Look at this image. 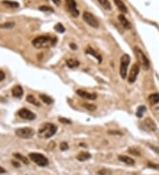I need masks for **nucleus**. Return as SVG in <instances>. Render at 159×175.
<instances>
[{
  "instance_id": "obj_7",
  "label": "nucleus",
  "mask_w": 159,
  "mask_h": 175,
  "mask_svg": "<svg viewBox=\"0 0 159 175\" xmlns=\"http://www.w3.org/2000/svg\"><path fill=\"white\" fill-rule=\"evenodd\" d=\"M84 21L89 24L90 27L94 28H97L99 27V22L98 20H96V18L91 14L89 11H84L83 13V16H82Z\"/></svg>"
},
{
  "instance_id": "obj_5",
  "label": "nucleus",
  "mask_w": 159,
  "mask_h": 175,
  "mask_svg": "<svg viewBox=\"0 0 159 175\" xmlns=\"http://www.w3.org/2000/svg\"><path fill=\"white\" fill-rule=\"evenodd\" d=\"M29 158L34 163H35L36 165H38L39 166H42V167L47 166L49 165V161L46 158V157H44L43 155L39 154V153H30Z\"/></svg>"
},
{
  "instance_id": "obj_13",
  "label": "nucleus",
  "mask_w": 159,
  "mask_h": 175,
  "mask_svg": "<svg viewBox=\"0 0 159 175\" xmlns=\"http://www.w3.org/2000/svg\"><path fill=\"white\" fill-rule=\"evenodd\" d=\"M118 20H119V22H120V24L123 26L126 29H130V28H132L131 23L129 22V20H128L124 15H122V14L118 15Z\"/></svg>"
},
{
  "instance_id": "obj_24",
  "label": "nucleus",
  "mask_w": 159,
  "mask_h": 175,
  "mask_svg": "<svg viewBox=\"0 0 159 175\" xmlns=\"http://www.w3.org/2000/svg\"><path fill=\"white\" fill-rule=\"evenodd\" d=\"M14 157H15L17 159H19V160L22 161V162L24 163V164H26V165H28V164H29V161H28V159L26 157L22 156L21 154H18V153H16V154H14Z\"/></svg>"
},
{
  "instance_id": "obj_28",
  "label": "nucleus",
  "mask_w": 159,
  "mask_h": 175,
  "mask_svg": "<svg viewBox=\"0 0 159 175\" xmlns=\"http://www.w3.org/2000/svg\"><path fill=\"white\" fill-rule=\"evenodd\" d=\"M54 28H55V30L58 31V33H64V32L66 31L65 27H64L62 24H60V23H58V24L54 27Z\"/></svg>"
},
{
  "instance_id": "obj_14",
  "label": "nucleus",
  "mask_w": 159,
  "mask_h": 175,
  "mask_svg": "<svg viewBox=\"0 0 159 175\" xmlns=\"http://www.w3.org/2000/svg\"><path fill=\"white\" fill-rule=\"evenodd\" d=\"M12 94L16 98H21L23 96V89L20 86H15L12 89Z\"/></svg>"
},
{
  "instance_id": "obj_3",
  "label": "nucleus",
  "mask_w": 159,
  "mask_h": 175,
  "mask_svg": "<svg viewBox=\"0 0 159 175\" xmlns=\"http://www.w3.org/2000/svg\"><path fill=\"white\" fill-rule=\"evenodd\" d=\"M134 53H135V56L137 57L138 61L140 62V64L141 65V66L145 69V70H148L150 66V60L149 58L146 57V55L144 54V52L139 48V47H134L133 49Z\"/></svg>"
},
{
  "instance_id": "obj_25",
  "label": "nucleus",
  "mask_w": 159,
  "mask_h": 175,
  "mask_svg": "<svg viewBox=\"0 0 159 175\" xmlns=\"http://www.w3.org/2000/svg\"><path fill=\"white\" fill-rule=\"evenodd\" d=\"M27 101L28 102V103H32V104H35V105H39V103L37 102V100L35 99V97H34V96H32V95H28V97H27Z\"/></svg>"
},
{
  "instance_id": "obj_36",
  "label": "nucleus",
  "mask_w": 159,
  "mask_h": 175,
  "mask_svg": "<svg viewBox=\"0 0 159 175\" xmlns=\"http://www.w3.org/2000/svg\"><path fill=\"white\" fill-rule=\"evenodd\" d=\"M109 134H119V135H122V134L120 132H114V131H109L108 132Z\"/></svg>"
},
{
  "instance_id": "obj_16",
  "label": "nucleus",
  "mask_w": 159,
  "mask_h": 175,
  "mask_svg": "<svg viewBox=\"0 0 159 175\" xmlns=\"http://www.w3.org/2000/svg\"><path fill=\"white\" fill-rule=\"evenodd\" d=\"M118 160H120L121 162L125 163V164H127L128 166H133L134 164H135V161L127 156H118Z\"/></svg>"
},
{
  "instance_id": "obj_15",
  "label": "nucleus",
  "mask_w": 159,
  "mask_h": 175,
  "mask_svg": "<svg viewBox=\"0 0 159 175\" xmlns=\"http://www.w3.org/2000/svg\"><path fill=\"white\" fill-rule=\"evenodd\" d=\"M113 2L115 3L116 6L118 7V9L123 14H127V7L126 6V5L123 3L122 0H113Z\"/></svg>"
},
{
  "instance_id": "obj_17",
  "label": "nucleus",
  "mask_w": 159,
  "mask_h": 175,
  "mask_svg": "<svg viewBox=\"0 0 159 175\" xmlns=\"http://www.w3.org/2000/svg\"><path fill=\"white\" fill-rule=\"evenodd\" d=\"M91 157V155L88 152H84V151H82V152L79 153L76 157V158L81 161V162H83V161H87L89 160V158Z\"/></svg>"
},
{
  "instance_id": "obj_4",
  "label": "nucleus",
  "mask_w": 159,
  "mask_h": 175,
  "mask_svg": "<svg viewBox=\"0 0 159 175\" xmlns=\"http://www.w3.org/2000/svg\"><path fill=\"white\" fill-rule=\"evenodd\" d=\"M129 63H130V56L128 54H124L120 58V67H119V74L122 79H126L127 77Z\"/></svg>"
},
{
  "instance_id": "obj_31",
  "label": "nucleus",
  "mask_w": 159,
  "mask_h": 175,
  "mask_svg": "<svg viewBox=\"0 0 159 175\" xmlns=\"http://www.w3.org/2000/svg\"><path fill=\"white\" fill-rule=\"evenodd\" d=\"M68 148H69V146H68V144L66 143H62L60 144V149L62 151H65V150L68 149Z\"/></svg>"
},
{
  "instance_id": "obj_32",
  "label": "nucleus",
  "mask_w": 159,
  "mask_h": 175,
  "mask_svg": "<svg viewBox=\"0 0 159 175\" xmlns=\"http://www.w3.org/2000/svg\"><path fill=\"white\" fill-rule=\"evenodd\" d=\"M58 121L61 122V123H64V124H71V120H68V119H65V118H59L58 119Z\"/></svg>"
},
{
  "instance_id": "obj_22",
  "label": "nucleus",
  "mask_w": 159,
  "mask_h": 175,
  "mask_svg": "<svg viewBox=\"0 0 159 175\" xmlns=\"http://www.w3.org/2000/svg\"><path fill=\"white\" fill-rule=\"evenodd\" d=\"M5 5H7L9 7H13V8H17L20 6L19 3L15 2V1H10V0H4L2 2Z\"/></svg>"
},
{
  "instance_id": "obj_11",
  "label": "nucleus",
  "mask_w": 159,
  "mask_h": 175,
  "mask_svg": "<svg viewBox=\"0 0 159 175\" xmlns=\"http://www.w3.org/2000/svg\"><path fill=\"white\" fill-rule=\"evenodd\" d=\"M139 72H140V66L138 64H134L131 69V72H130V74H129V77H128V81L130 83H133L134 81L136 80L137 79V76L139 74Z\"/></svg>"
},
{
  "instance_id": "obj_26",
  "label": "nucleus",
  "mask_w": 159,
  "mask_h": 175,
  "mask_svg": "<svg viewBox=\"0 0 159 175\" xmlns=\"http://www.w3.org/2000/svg\"><path fill=\"white\" fill-rule=\"evenodd\" d=\"M15 25L14 22H5L3 24H0V28H12Z\"/></svg>"
},
{
  "instance_id": "obj_6",
  "label": "nucleus",
  "mask_w": 159,
  "mask_h": 175,
  "mask_svg": "<svg viewBox=\"0 0 159 175\" xmlns=\"http://www.w3.org/2000/svg\"><path fill=\"white\" fill-rule=\"evenodd\" d=\"M15 134L21 139H30L34 136L35 131L31 127H22L15 130Z\"/></svg>"
},
{
  "instance_id": "obj_38",
  "label": "nucleus",
  "mask_w": 159,
  "mask_h": 175,
  "mask_svg": "<svg viewBox=\"0 0 159 175\" xmlns=\"http://www.w3.org/2000/svg\"><path fill=\"white\" fill-rule=\"evenodd\" d=\"M6 172V171L3 168V167H1L0 166V174H2V173H5Z\"/></svg>"
},
{
  "instance_id": "obj_21",
  "label": "nucleus",
  "mask_w": 159,
  "mask_h": 175,
  "mask_svg": "<svg viewBox=\"0 0 159 175\" xmlns=\"http://www.w3.org/2000/svg\"><path fill=\"white\" fill-rule=\"evenodd\" d=\"M86 53L94 56V57L96 58V59H98V60H99V62H102V57H101L98 53H97V52H95L93 49H91V48H88V49L86 50Z\"/></svg>"
},
{
  "instance_id": "obj_18",
  "label": "nucleus",
  "mask_w": 159,
  "mask_h": 175,
  "mask_svg": "<svg viewBox=\"0 0 159 175\" xmlns=\"http://www.w3.org/2000/svg\"><path fill=\"white\" fill-rule=\"evenodd\" d=\"M148 100L151 104L158 103H159V94H158V93H153V94L150 95Z\"/></svg>"
},
{
  "instance_id": "obj_39",
  "label": "nucleus",
  "mask_w": 159,
  "mask_h": 175,
  "mask_svg": "<svg viewBox=\"0 0 159 175\" xmlns=\"http://www.w3.org/2000/svg\"><path fill=\"white\" fill-rule=\"evenodd\" d=\"M12 163H13L14 165H15L14 166H16V167H19V166H20V164H18V163H15L14 161H13V162H12Z\"/></svg>"
},
{
  "instance_id": "obj_20",
  "label": "nucleus",
  "mask_w": 159,
  "mask_h": 175,
  "mask_svg": "<svg viewBox=\"0 0 159 175\" xmlns=\"http://www.w3.org/2000/svg\"><path fill=\"white\" fill-rule=\"evenodd\" d=\"M97 2H98L105 10H107V11L112 10V5L109 2V0H97Z\"/></svg>"
},
{
  "instance_id": "obj_33",
  "label": "nucleus",
  "mask_w": 159,
  "mask_h": 175,
  "mask_svg": "<svg viewBox=\"0 0 159 175\" xmlns=\"http://www.w3.org/2000/svg\"><path fill=\"white\" fill-rule=\"evenodd\" d=\"M148 166L150 167V168H154V169H157V170H159V166L158 165H155V164H150L148 165Z\"/></svg>"
},
{
  "instance_id": "obj_1",
  "label": "nucleus",
  "mask_w": 159,
  "mask_h": 175,
  "mask_svg": "<svg viewBox=\"0 0 159 175\" xmlns=\"http://www.w3.org/2000/svg\"><path fill=\"white\" fill-rule=\"evenodd\" d=\"M57 43L56 37H50L46 36H41L33 40L32 44L36 49H46L54 46Z\"/></svg>"
},
{
  "instance_id": "obj_19",
  "label": "nucleus",
  "mask_w": 159,
  "mask_h": 175,
  "mask_svg": "<svg viewBox=\"0 0 159 175\" xmlns=\"http://www.w3.org/2000/svg\"><path fill=\"white\" fill-rule=\"evenodd\" d=\"M80 65V62L76 59H73V58H70V59L66 60V66L70 68H75L78 67Z\"/></svg>"
},
{
  "instance_id": "obj_37",
  "label": "nucleus",
  "mask_w": 159,
  "mask_h": 175,
  "mask_svg": "<svg viewBox=\"0 0 159 175\" xmlns=\"http://www.w3.org/2000/svg\"><path fill=\"white\" fill-rule=\"evenodd\" d=\"M70 47H71L72 50H76V49H77V46H76V44H74V43H71V44H70Z\"/></svg>"
},
{
  "instance_id": "obj_12",
  "label": "nucleus",
  "mask_w": 159,
  "mask_h": 175,
  "mask_svg": "<svg viewBox=\"0 0 159 175\" xmlns=\"http://www.w3.org/2000/svg\"><path fill=\"white\" fill-rule=\"evenodd\" d=\"M77 95L82 98L85 99H89V100H95L96 98V95L95 94H91V93H89L87 91H84L81 89L77 90Z\"/></svg>"
},
{
  "instance_id": "obj_2",
  "label": "nucleus",
  "mask_w": 159,
  "mask_h": 175,
  "mask_svg": "<svg viewBox=\"0 0 159 175\" xmlns=\"http://www.w3.org/2000/svg\"><path fill=\"white\" fill-rule=\"evenodd\" d=\"M57 132V126L51 123H44L38 130V136L43 139H48L53 136Z\"/></svg>"
},
{
  "instance_id": "obj_23",
  "label": "nucleus",
  "mask_w": 159,
  "mask_h": 175,
  "mask_svg": "<svg viewBox=\"0 0 159 175\" xmlns=\"http://www.w3.org/2000/svg\"><path fill=\"white\" fill-rule=\"evenodd\" d=\"M40 98L46 104H51L53 103V99L46 95H40Z\"/></svg>"
},
{
  "instance_id": "obj_9",
  "label": "nucleus",
  "mask_w": 159,
  "mask_h": 175,
  "mask_svg": "<svg viewBox=\"0 0 159 175\" xmlns=\"http://www.w3.org/2000/svg\"><path fill=\"white\" fill-rule=\"evenodd\" d=\"M141 126L143 130L148 132H155L156 130V126L150 118H147L143 122H141Z\"/></svg>"
},
{
  "instance_id": "obj_27",
  "label": "nucleus",
  "mask_w": 159,
  "mask_h": 175,
  "mask_svg": "<svg viewBox=\"0 0 159 175\" xmlns=\"http://www.w3.org/2000/svg\"><path fill=\"white\" fill-rule=\"evenodd\" d=\"M146 111V107L145 106H140L138 107L137 109V111H136V116L138 117V118H141V117L143 116V113Z\"/></svg>"
},
{
  "instance_id": "obj_34",
  "label": "nucleus",
  "mask_w": 159,
  "mask_h": 175,
  "mask_svg": "<svg viewBox=\"0 0 159 175\" xmlns=\"http://www.w3.org/2000/svg\"><path fill=\"white\" fill-rule=\"evenodd\" d=\"M5 78V74L3 71H0V81L3 80Z\"/></svg>"
},
{
  "instance_id": "obj_10",
  "label": "nucleus",
  "mask_w": 159,
  "mask_h": 175,
  "mask_svg": "<svg viewBox=\"0 0 159 175\" xmlns=\"http://www.w3.org/2000/svg\"><path fill=\"white\" fill-rule=\"evenodd\" d=\"M18 115L20 117L21 119L27 120H33L35 119V114L32 112L31 111L26 109V108H22L18 111Z\"/></svg>"
},
{
  "instance_id": "obj_30",
  "label": "nucleus",
  "mask_w": 159,
  "mask_h": 175,
  "mask_svg": "<svg viewBox=\"0 0 159 175\" xmlns=\"http://www.w3.org/2000/svg\"><path fill=\"white\" fill-rule=\"evenodd\" d=\"M83 106H84L85 108H86L87 110L91 111H95V110L96 109V106L95 105V104H89V103H86V104H84Z\"/></svg>"
},
{
  "instance_id": "obj_29",
  "label": "nucleus",
  "mask_w": 159,
  "mask_h": 175,
  "mask_svg": "<svg viewBox=\"0 0 159 175\" xmlns=\"http://www.w3.org/2000/svg\"><path fill=\"white\" fill-rule=\"evenodd\" d=\"M39 10L43 11H51V13H53V9L50 6H46V5H42L39 7Z\"/></svg>"
},
{
  "instance_id": "obj_35",
  "label": "nucleus",
  "mask_w": 159,
  "mask_h": 175,
  "mask_svg": "<svg viewBox=\"0 0 159 175\" xmlns=\"http://www.w3.org/2000/svg\"><path fill=\"white\" fill-rule=\"evenodd\" d=\"M128 151H129V153L133 154V155H137V156H138V155H140V153H139V152H135L136 150H134V149H130Z\"/></svg>"
},
{
  "instance_id": "obj_8",
  "label": "nucleus",
  "mask_w": 159,
  "mask_h": 175,
  "mask_svg": "<svg viewBox=\"0 0 159 175\" xmlns=\"http://www.w3.org/2000/svg\"><path fill=\"white\" fill-rule=\"evenodd\" d=\"M66 7L68 9V11L71 14L72 17H78L79 16V10L77 9V4L74 0H66Z\"/></svg>"
}]
</instances>
